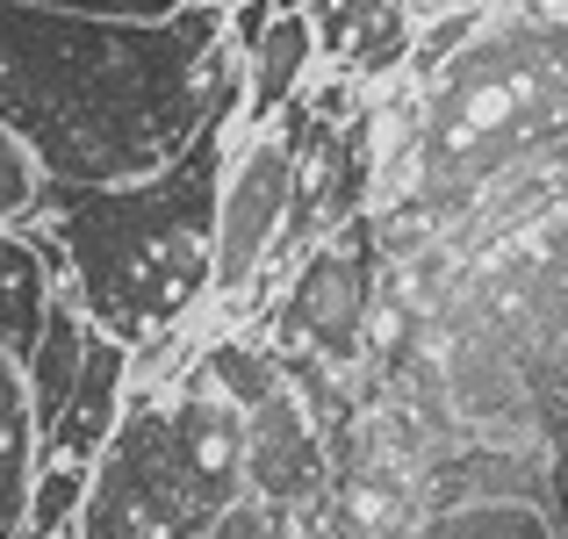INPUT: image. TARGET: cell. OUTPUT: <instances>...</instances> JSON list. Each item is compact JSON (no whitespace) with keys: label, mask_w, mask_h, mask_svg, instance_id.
Returning a JSON list of instances; mask_svg holds the SVG:
<instances>
[{"label":"cell","mask_w":568,"mask_h":539,"mask_svg":"<svg viewBox=\"0 0 568 539\" xmlns=\"http://www.w3.org/2000/svg\"><path fill=\"white\" fill-rule=\"evenodd\" d=\"M310 51H317V22L310 14H274L266 22V37L245 51V101H237V130H260L274 123L281 109L295 101V87H303V65Z\"/></svg>","instance_id":"obj_10"},{"label":"cell","mask_w":568,"mask_h":539,"mask_svg":"<svg viewBox=\"0 0 568 539\" xmlns=\"http://www.w3.org/2000/svg\"><path fill=\"white\" fill-rule=\"evenodd\" d=\"M209 539H288V518H274V511H266V504H237V511L231 518H223V526L216 532H209Z\"/></svg>","instance_id":"obj_18"},{"label":"cell","mask_w":568,"mask_h":539,"mask_svg":"<svg viewBox=\"0 0 568 539\" xmlns=\"http://www.w3.org/2000/svg\"><path fill=\"white\" fill-rule=\"evenodd\" d=\"M561 497H568V468H561ZM561 518H568V504H561Z\"/></svg>","instance_id":"obj_19"},{"label":"cell","mask_w":568,"mask_h":539,"mask_svg":"<svg viewBox=\"0 0 568 539\" xmlns=\"http://www.w3.org/2000/svg\"><path fill=\"white\" fill-rule=\"evenodd\" d=\"M87 475H94V468H72V460H43L37 482H29V504H22V539H65L72 526H80Z\"/></svg>","instance_id":"obj_15"},{"label":"cell","mask_w":568,"mask_h":539,"mask_svg":"<svg viewBox=\"0 0 568 539\" xmlns=\"http://www.w3.org/2000/svg\"><path fill=\"white\" fill-rule=\"evenodd\" d=\"M245 504V410L202 374L173 388H130L115 439L87 475L72 539H209Z\"/></svg>","instance_id":"obj_4"},{"label":"cell","mask_w":568,"mask_h":539,"mask_svg":"<svg viewBox=\"0 0 568 539\" xmlns=\"http://www.w3.org/2000/svg\"><path fill=\"white\" fill-rule=\"evenodd\" d=\"M123 410H130V346H115V338L94 332V346H87V367H80V388H72L65 417L51 425V439L37 446V468H43V460L94 468L101 446H109L115 425H123Z\"/></svg>","instance_id":"obj_8"},{"label":"cell","mask_w":568,"mask_h":539,"mask_svg":"<svg viewBox=\"0 0 568 539\" xmlns=\"http://www.w3.org/2000/svg\"><path fill=\"white\" fill-rule=\"evenodd\" d=\"M303 138H310V109H295V101L274 123L237 130L231 166H223V194H216V260H209V295L216 303L260 295L266 266H274V245L288 231Z\"/></svg>","instance_id":"obj_5"},{"label":"cell","mask_w":568,"mask_h":539,"mask_svg":"<svg viewBox=\"0 0 568 539\" xmlns=\"http://www.w3.org/2000/svg\"><path fill=\"white\" fill-rule=\"evenodd\" d=\"M37 482V425H29L22 367L0 353V539H22V504Z\"/></svg>","instance_id":"obj_12"},{"label":"cell","mask_w":568,"mask_h":539,"mask_svg":"<svg viewBox=\"0 0 568 539\" xmlns=\"http://www.w3.org/2000/svg\"><path fill=\"white\" fill-rule=\"evenodd\" d=\"M410 539H561L547 504L532 497H475V504H446L425 511Z\"/></svg>","instance_id":"obj_13"},{"label":"cell","mask_w":568,"mask_h":539,"mask_svg":"<svg viewBox=\"0 0 568 539\" xmlns=\"http://www.w3.org/2000/svg\"><path fill=\"white\" fill-rule=\"evenodd\" d=\"M338 482L332 468V439L310 417V403L288 382L245 417V497L266 504L274 518H303L310 504H324Z\"/></svg>","instance_id":"obj_7"},{"label":"cell","mask_w":568,"mask_h":539,"mask_svg":"<svg viewBox=\"0 0 568 539\" xmlns=\"http://www.w3.org/2000/svg\"><path fill=\"white\" fill-rule=\"evenodd\" d=\"M245 101L231 14L194 0L166 22L8 8L0 0V130L58 187H130Z\"/></svg>","instance_id":"obj_1"},{"label":"cell","mask_w":568,"mask_h":539,"mask_svg":"<svg viewBox=\"0 0 568 539\" xmlns=\"http://www.w3.org/2000/svg\"><path fill=\"white\" fill-rule=\"evenodd\" d=\"M58 281L43 274V260L29 252L22 231H0V353L22 367L43 338V317H51Z\"/></svg>","instance_id":"obj_11"},{"label":"cell","mask_w":568,"mask_h":539,"mask_svg":"<svg viewBox=\"0 0 568 539\" xmlns=\"http://www.w3.org/2000/svg\"><path fill=\"white\" fill-rule=\"evenodd\" d=\"M87 346H94V324H87V309L72 303L65 288H58V295H51V317H43L37 353L22 359V388H29V425H37V446L51 439V425L65 417L72 388H80Z\"/></svg>","instance_id":"obj_9"},{"label":"cell","mask_w":568,"mask_h":539,"mask_svg":"<svg viewBox=\"0 0 568 539\" xmlns=\"http://www.w3.org/2000/svg\"><path fill=\"white\" fill-rule=\"evenodd\" d=\"M8 8H65V14H115V22H166L194 0H8Z\"/></svg>","instance_id":"obj_17"},{"label":"cell","mask_w":568,"mask_h":539,"mask_svg":"<svg viewBox=\"0 0 568 539\" xmlns=\"http://www.w3.org/2000/svg\"><path fill=\"white\" fill-rule=\"evenodd\" d=\"M568 159V8H518L475 29L403 101L396 144L375 152V231L382 260L425 252L489 187L547 173Z\"/></svg>","instance_id":"obj_2"},{"label":"cell","mask_w":568,"mask_h":539,"mask_svg":"<svg viewBox=\"0 0 568 539\" xmlns=\"http://www.w3.org/2000/svg\"><path fill=\"white\" fill-rule=\"evenodd\" d=\"M237 144V109H223L166 173L130 187H58L43 180L37 216L65 245V295L101 338L152 346L181 332L209 295L216 260V194Z\"/></svg>","instance_id":"obj_3"},{"label":"cell","mask_w":568,"mask_h":539,"mask_svg":"<svg viewBox=\"0 0 568 539\" xmlns=\"http://www.w3.org/2000/svg\"><path fill=\"white\" fill-rule=\"evenodd\" d=\"M37 194H43V173L29 166V152L0 130V231H22L37 216Z\"/></svg>","instance_id":"obj_16"},{"label":"cell","mask_w":568,"mask_h":539,"mask_svg":"<svg viewBox=\"0 0 568 539\" xmlns=\"http://www.w3.org/2000/svg\"><path fill=\"white\" fill-rule=\"evenodd\" d=\"M375 231L346 223L332 245L303 252L288 274V288L274 295V353L281 359H310V367L353 374L367 359V324H375L382 281H375Z\"/></svg>","instance_id":"obj_6"},{"label":"cell","mask_w":568,"mask_h":539,"mask_svg":"<svg viewBox=\"0 0 568 539\" xmlns=\"http://www.w3.org/2000/svg\"><path fill=\"white\" fill-rule=\"evenodd\" d=\"M194 374H202L209 388H216L231 410H260L266 396H274L281 382H288V367H281L274 346H260V338H216V346H202V359H194Z\"/></svg>","instance_id":"obj_14"}]
</instances>
